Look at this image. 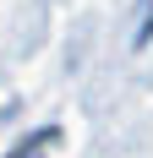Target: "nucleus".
<instances>
[{
	"mask_svg": "<svg viewBox=\"0 0 153 158\" xmlns=\"http://www.w3.org/2000/svg\"><path fill=\"white\" fill-rule=\"evenodd\" d=\"M49 142H55V136H33V142L22 147V153H11V158H44V147H49Z\"/></svg>",
	"mask_w": 153,
	"mask_h": 158,
	"instance_id": "obj_1",
	"label": "nucleus"
}]
</instances>
